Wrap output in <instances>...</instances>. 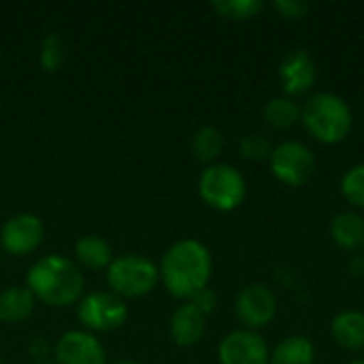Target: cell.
<instances>
[{"label":"cell","instance_id":"2e32d148","mask_svg":"<svg viewBox=\"0 0 364 364\" xmlns=\"http://www.w3.org/2000/svg\"><path fill=\"white\" fill-rule=\"evenodd\" d=\"M34 294L26 286H11L0 292V322L21 324L34 311Z\"/></svg>","mask_w":364,"mask_h":364},{"label":"cell","instance_id":"f1b7e54d","mask_svg":"<svg viewBox=\"0 0 364 364\" xmlns=\"http://www.w3.org/2000/svg\"><path fill=\"white\" fill-rule=\"evenodd\" d=\"M117 364H136L134 360H122V363H117Z\"/></svg>","mask_w":364,"mask_h":364},{"label":"cell","instance_id":"f546056e","mask_svg":"<svg viewBox=\"0 0 364 364\" xmlns=\"http://www.w3.org/2000/svg\"><path fill=\"white\" fill-rule=\"evenodd\" d=\"M36 364H43V363H36Z\"/></svg>","mask_w":364,"mask_h":364},{"label":"cell","instance_id":"8992f818","mask_svg":"<svg viewBox=\"0 0 364 364\" xmlns=\"http://www.w3.org/2000/svg\"><path fill=\"white\" fill-rule=\"evenodd\" d=\"M269 166H271L273 177L279 183L288 188H301L309 183L311 177L316 175L318 160H316L314 149L307 143L290 139L273 147Z\"/></svg>","mask_w":364,"mask_h":364},{"label":"cell","instance_id":"ba28073f","mask_svg":"<svg viewBox=\"0 0 364 364\" xmlns=\"http://www.w3.org/2000/svg\"><path fill=\"white\" fill-rule=\"evenodd\" d=\"M277 296L267 284H247L239 290L235 299V314L237 320L247 331L267 328L277 318Z\"/></svg>","mask_w":364,"mask_h":364},{"label":"cell","instance_id":"4fadbf2b","mask_svg":"<svg viewBox=\"0 0 364 364\" xmlns=\"http://www.w3.org/2000/svg\"><path fill=\"white\" fill-rule=\"evenodd\" d=\"M207 331V316L194 307L190 301L179 305L168 322V333L175 346L179 348H192L196 343H200V339L205 337Z\"/></svg>","mask_w":364,"mask_h":364},{"label":"cell","instance_id":"277c9868","mask_svg":"<svg viewBox=\"0 0 364 364\" xmlns=\"http://www.w3.org/2000/svg\"><path fill=\"white\" fill-rule=\"evenodd\" d=\"M198 196L207 207L220 213H230L243 205L247 196V181L237 166L215 162L205 166V171L200 173Z\"/></svg>","mask_w":364,"mask_h":364},{"label":"cell","instance_id":"d4e9b609","mask_svg":"<svg viewBox=\"0 0 364 364\" xmlns=\"http://www.w3.org/2000/svg\"><path fill=\"white\" fill-rule=\"evenodd\" d=\"M273 9L279 17L294 21V19H303L311 11V4L305 0H275Z\"/></svg>","mask_w":364,"mask_h":364},{"label":"cell","instance_id":"7c38bea8","mask_svg":"<svg viewBox=\"0 0 364 364\" xmlns=\"http://www.w3.org/2000/svg\"><path fill=\"white\" fill-rule=\"evenodd\" d=\"M55 364H107L102 343L87 331L64 333L53 350Z\"/></svg>","mask_w":364,"mask_h":364},{"label":"cell","instance_id":"603a6c76","mask_svg":"<svg viewBox=\"0 0 364 364\" xmlns=\"http://www.w3.org/2000/svg\"><path fill=\"white\" fill-rule=\"evenodd\" d=\"M66 60V43L60 34H47L41 45V66L47 73L60 70Z\"/></svg>","mask_w":364,"mask_h":364},{"label":"cell","instance_id":"4316f807","mask_svg":"<svg viewBox=\"0 0 364 364\" xmlns=\"http://www.w3.org/2000/svg\"><path fill=\"white\" fill-rule=\"evenodd\" d=\"M350 271H352L354 275H364V258L363 256H354V258L350 260Z\"/></svg>","mask_w":364,"mask_h":364},{"label":"cell","instance_id":"9a60e30c","mask_svg":"<svg viewBox=\"0 0 364 364\" xmlns=\"http://www.w3.org/2000/svg\"><path fill=\"white\" fill-rule=\"evenodd\" d=\"M331 335L335 343L350 352L364 350V311L346 309L339 311L331 322Z\"/></svg>","mask_w":364,"mask_h":364},{"label":"cell","instance_id":"d6986e66","mask_svg":"<svg viewBox=\"0 0 364 364\" xmlns=\"http://www.w3.org/2000/svg\"><path fill=\"white\" fill-rule=\"evenodd\" d=\"M262 117L269 126L277 130H288L301 122V105L296 102V98H290L286 94L273 96L264 102Z\"/></svg>","mask_w":364,"mask_h":364},{"label":"cell","instance_id":"44dd1931","mask_svg":"<svg viewBox=\"0 0 364 364\" xmlns=\"http://www.w3.org/2000/svg\"><path fill=\"white\" fill-rule=\"evenodd\" d=\"M211 9L230 21H247L262 13L264 2L262 0H215L211 2Z\"/></svg>","mask_w":364,"mask_h":364},{"label":"cell","instance_id":"52a82bcc","mask_svg":"<svg viewBox=\"0 0 364 364\" xmlns=\"http://www.w3.org/2000/svg\"><path fill=\"white\" fill-rule=\"evenodd\" d=\"M79 322L94 333H113L128 320V307L124 299L113 292H90L79 301Z\"/></svg>","mask_w":364,"mask_h":364},{"label":"cell","instance_id":"7402d4cb","mask_svg":"<svg viewBox=\"0 0 364 364\" xmlns=\"http://www.w3.org/2000/svg\"><path fill=\"white\" fill-rule=\"evenodd\" d=\"M339 190L343 198L356 209H364V162L350 166L339 181Z\"/></svg>","mask_w":364,"mask_h":364},{"label":"cell","instance_id":"5b68a950","mask_svg":"<svg viewBox=\"0 0 364 364\" xmlns=\"http://www.w3.org/2000/svg\"><path fill=\"white\" fill-rule=\"evenodd\" d=\"M160 282V271L154 260L139 254H124L113 258L107 269V284L119 299H141L154 292Z\"/></svg>","mask_w":364,"mask_h":364},{"label":"cell","instance_id":"30bf717a","mask_svg":"<svg viewBox=\"0 0 364 364\" xmlns=\"http://www.w3.org/2000/svg\"><path fill=\"white\" fill-rule=\"evenodd\" d=\"M318 81V64L316 58L307 49H292L279 62V83L284 94L290 98H299L311 92Z\"/></svg>","mask_w":364,"mask_h":364},{"label":"cell","instance_id":"8fae6325","mask_svg":"<svg viewBox=\"0 0 364 364\" xmlns=\"http://www.w3.org/2000/svg\"><path fill=\"white\" fill-rule=\"evenodd\" d=\"M45 237V228L41 218L32 213H19L4 222L0 230V245L11 256H28L32 254Z\"/></svg>","mask_w":364,"mask_h":364},{"label":"cell","instance_id":"7a4b0ae2","mask_svg":"<svg viewBox=\"0 0 364 364\" xmlns=\"http://www.w3.org/2000/svg\"><path fill=\"white\" fill-rule=\"evenodd\" d=\"M26 288L34 294L36 301L60 309L83 299L85 279L73 260L53 254L36 260L30 267L26 275Z\"/></svg>","mask_w":364,"mask_h":364},{"label":"cell","instance_id":"3957f363","mask_svg":"<svg viewBox=\"0 0 364 364\" xmlns=\"http://www.w3.org/2000/svg\"><path fill=\"white\" fill-rule=\"evenodd\" d=\"M305 130L324 145L343 143L354 128V111L350 102L335 92H316L301 107Z\"/></svg>","mask_w":364,"mask_h":364},{"label":"cell","instance_id":"5bb4252c","mask_svg":"<svg viewBox=\"0 0 364 364\" xmlns=\"http://www.w3.org/2000/svg\"><path fill=\"white\" fill-rule=\"evenodd\" d=\"M331 239L337 247L350 254L364 252V218L356 211H341L331 220Z\"/></svg>","mask_w":364,"mask_h":364},{"label":"cell","instance_id":"484cf974","mask_svg":"<svg viewBox=\"0 0 364 364\" xmlns=\"http://www.w3.org/2000/svg\"><path fill=\"white\" fill-rule=\"evenodd\" d=\"M190 303H192L194 307H198L205 316H209V314H213L215 307H218V294H215L211 288H205V290H200L196 296H192Z\"/></svg>","mask_w":364,"mask_h":364},{"label":"cell","instance_id":"cb8c5ba5","mask_svg":"<svg viewBox=\"0 0 364 364\" xmlns=\"http://www.w3.org/2000/svg\"><path fill=\"white\" fill-rule=\"evenodd\" d=\"M239 151L245 160H252V162H269L271 158V151H273V145L271 141L260 134V132H250L245 136H241L239 141Z\"/></svg>","mask_w":364,"mask_h":364},{"label":"cell","instance_id":"83f0119b","mask_svg":"<svg viewBox=\"0 0 364 364\" xmlns=\"http://www.w3.org/2000/svg\"><path fill=\"white\" fill-rule=\"evenodd\" d=\"M350 364H364V358H358V360H352Z\"/></svg>","mask_w":364,"mask_h":364},{"label":"cell","instance_id":"9c48e42d","mask_svg":"<svg viewBox=\"0 0 364 364\" xmlns=\"http://www.w3.org/2000/svg\"><path fill=\"white\" fill-rule=\"evenodd\" d=\"M218 358L220 364H269L271 350L260 333L237 328L220 341Z\"/></svg>","mask_w":364,"mask_h":364},{"label":"cell","instance_id":"6da1fadb","mask_svg":"<svg viewBox=\"0 0 364 364\" xmlns=\"http://www.w3.org/2000/svg\"><path fill=\"white\" fill-rule=\"evenodd\" d=\"M158 271L171 296L190 301L200 290L209 288L213 258L209 247L198 239H181L164 252Z\"/></svg>","mask_w":364,"mask_h":364},{"label":"cell","instance_id":"4dcf8cb0","mask_svg":"<svg viewBox=\"0 0 364 364\" xmlns=\"http://www.w3.org/2000/svg\"><path fill=\"white\" fill-rule=\"evenodd\" d=\"M0 364H2V363H0Z\"/></svg>","mask_w":364,"mask_h":364},{"label":"cell","instance_id":"ffe728a7","mask_svg":"<svg viewBox=\"0 0 364 364\" xmlns=\"http://www.w3.org/2000/svg\"><path fill=\"white\" fill-rule=\"evenodd\" d=\"M222 149H224V134H222L220 128L203 126V128H198L194 132V136H192V154L205 166L215 164Z\"/></svg>","mask_w":364,"mask_h":364},{"label":"cell","instance_id":"e0dca14e","mask_svg":"<svg viewBox=\"0 0 364 364\" xmlns=\"http://www.w3.org/2000/svg\"><path fill=\"white\" fill-rule=\"evenodd\" d=\"M269 364H316V346L307 335H290L271 350Z\"/></svg>","mask_w":364,"mask_h":364},{"label":"cell","instance_id":"ac0fdd59","mask_svg":"<svg viewBox=\"0 0 364 364\" xmlns=\"http://www.w3.org/2000/svg\"><path fill=\"white\" fill-rule=\"evenodd\" d=\"M75 256L77 262L90 271H100V269H109V264L113 262V250L111 245L98 237V235H85L75 243Z\"/></svg>","mask_w":364,"mask_h":364}]
</instances>
